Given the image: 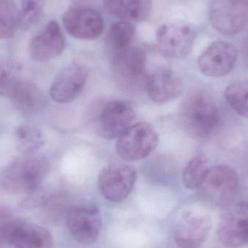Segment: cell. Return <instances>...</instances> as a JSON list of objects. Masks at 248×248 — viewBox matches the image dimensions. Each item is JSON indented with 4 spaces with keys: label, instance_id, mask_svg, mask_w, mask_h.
<instances>
[{
    "label": "cell",
    "instance_id": "obj_1",
    "mask_svg": "<svg viewBox=\"0 0 248 248\" xmlns=\"http://www.w3.org/2000/svg\"><path fill=\"white\" fill-rule=\"evenodd\" d=\"M179 121L184 131L196 140L209 137L218 125L219 112L214 100L201 92L189 94L179 109Z\"/></svg>",
    "mask_w": 248,
    "mask_h": 248
},
{
    "label": "cell",
    "instance_id": "obj_2",
    "mask_svg": "<svg viewBox=\"0 0 248 248\" xmlns=\"http://www.w3.org/2000/svg\"><path fill=\"white\" fill-rule=\"evenodd\" d=\"M49 170V163L45 157L28 155L12 162L0 173V186L9 193H31Z\"/></svg>",
    "mask_w": 248,
    "mask_h": 248
},
{
    "label": "cell",
    "instance_id": "obj_3",
    "mask_svg": "<svg viewBox=\"0 0 248 248\" xmlns=\"http://www.w3.org/2000/svg\"><path fill=\"white\" fill-rule=\"evenodd\" d=\"M112 74L116 85L124 91L137 93L145 88V52L131 46L112 55Z\"/></svg>",
    "mask_w": 248,
    "mask_h": 248
},
{
    "label": "cell",
    "instance_id": "obj_4",
    "mask_svg": "<svg viewBox=\"0 0 248 248\" xmlns=\"http://www.w3.org/2000/svg\"><path fill=\"white\" fill-rule=\"evenodd\" d=\"M158 144V135L147 123L131 125L116 142L118 155L125 161L135 162L148 157Z\"/></svg>",
    "mask_w": 248,
    "mask_h": 248
},
{
    "label": "cell",
    "instance_id": "obj_5",
    "mask_svg": "<svg viewBox=\"0 0 248 248\" xmlns=\"http://www.w3.org/2000/svg\"><path fill=\"white\" fill-rule=\"evenodd\" d=\"M239 187L238 175L228 166L210 168L201 189L202 196L212 205L226 207L231 204Z\"/></svg>",
    "mask_w": 248,
    "mask_h": 248
},
{
    "label": "cell",
    "instance_id": "obj_6",
    "mask_svg": "<svg viewBox=\"0 0 248 248\" xmlns=\"http://www.w3.org/2000/svg\"><path fill=\"white\" fill-rule=\"evenodd\" d=\"M209 19L213 27L221 34H237L248 23V0H212Z\"/></svg>",
    "mask_w": 248,
    "mask_h": 248
},
{
    "label": "cell",
    "instance_id": "obj_7",
    "mask_svg": "<svg viewBox=\"0 0 248 248\" xmlns=\"http://www.w3.org/2000/svg\"><path fill=\"white\" fill-rule=\"evenodd\" d=\"M134 119V109L129 103L124 100H111L102 106L94 120V130L101 138L114 140L131 126Z\"/></svg>",
    "mask_w": 248,
    "mask_h": 248
},
{
    "label": "cell",
    "instance_id": "obj_8",
    "mask_svg": "<svg viewBox=\"0 0 248 248\" xmlns=\"http://www.w3.org/2000/svg\"><path fill=\"white\" fill-rule=\"evenodd\" d=\"M218 240L225 247L240 248L248 244V204H230L220 217Z\"/></svg>",
    "mask_w": 248,
    "mask_h": 248
},
{
    "label": "cell",
    "instance_id": "obj_9",
    "mask_svg": "<svg viewBox=\"0 0 248 248\" xmlns=\"http://www.w3.org/2000/svg\"><path fill=\"white\" fill-rule=\"evenodd\" d=\"M136 179L137 173L134 168L126 164L115 163L102 170L99 176V189L107 201L122 202L134 189Z\"/></svg>",
    "mask_w": 248,
    "mask_h": 248
},
{
    "label": "cell",
    "instance_id": "obj_10",
    "mask_svg": "<svg viewBox=\"0 0 248 248\" xmlns=\"http://www.w3.org/2000/svg\"><path fill=\"white\" fill-rule=\"evenodd\" d=\"M195 36V32L186 23H166L157 32V49L166 58H184L192 51Z\"/></svg>",
    "mask_w": 248,
    "mask_h": 248
},
{
    "label": "cell",
    "instance_id": "obj_11",
    "mask_svg": "<svg viewBox=\"0 0 248 248\" xmlns=\"http://www.w3.org/2000/svg\"><path fill=\"white\" fill-rule=\"evenodd\" d=\"M67 225L76 241L84 246L93 244L100 236L102 218L94 205H74L67 213Z\"/></svg>",
    "mask_w": 248,
    "mask_h": 248
},
{
    "label": "cell",
    "instance_id": "obj_12",
    "mask_svg": "<svg viewBox=\"0 0 248 248\" xmlns=\"http://www.w3.org/2000/svg\"><path fill=\"white\" fill-rule=\"evenodd\" d=\"M212 227L209 214L188 210L181 216L174 232V241L179 248H200Z\"/></svg>",
    "mask_w": 248,
    "mask_h": 248
},
{
    "label": "cell",
    "instance_id": "obj_13",
    "mask_svg": "<svg viewBox=\"0 0 248 248\" xmlns=\"http://www.w3.org/2000/svg\"><path fill=\"white\" fill-rule=\"evenodd\" d=\"M237 59V49L232 44L217 41L201 54L198 58V68L206 77H224L232 71Z\"/></svg>",
    "mask_w": 248,
    "mask_h": 248
},
{
    "label": "cell",
    "instance_id": "obj_14",
    "mask_svg": "<svg viewBox=\"0 0 248 248\" xmlns=\"http://www.w3.org/2000/svg\"><path fill=\"white\" fill-rule=\"evenodd\" d=\"M64 27L68 33L81 40L97 39L104 29L102 16L97 10L88 7H74L62 16Z\"/></svg>",
    "mask_w": 248,
    "mask_h": 248
},
{
    "label": "cell",
    "instance_id": "obj_15",
    "mask_svg": "<svg viewBox=\"0 0 248 248\" xmlns=\"http://www.w3.org/2000/svg\"><path fill=\"white\" fill-rule=\"evenodd\" d=\"M88 75L87 68L81 64L73 63L63 68L51 85L54 101L66 104L75 100L84 90Z\"/></svg>",
    "mask_w": 248,
    "mask_h": 248
},
{
    "label": "cell",
    "instance_id": "obj_16",
    "mask_svg": "<svg viewBox=\"0 0 248 248\" xmlns=\"http://www.w3.org/2000/svg\"><path fill=\"white\" fill-rule=\"evenodd\" d=\"M65 47V40L59 24L55 20L49 22L45 30L33 38L29 45L32 59L46 62L60 56Z\"/></svg>",
    "mask_w": 248,
    "mask_h": 248
},
{
    "label": "cell",
    "instance_id": "obj_17",
    "mask_svg": "<svg viewBox=\"0 0 248 248\" xmlns=\"http://www.w3.org/2000/svg\"><path fill=\"white\" fill-rule=\"evenodd\" d=\"M146 90L155 103H167L182 94L183 83L180 77L169 68H159L147 77Z\"/></svg>",
    "mask_w": 248,
    "mask_h": 248
},
{
    "label": "cell",
    "instance_id": "obj_18",
    "mask_svg": "<svg viewBox=\"0 0 248 248\" xmlns=\"http://www.w3.org/2000/svg\"><path fill=\"white\" fill-rule=\"evenodd\" d=\"M53 241L46 229L16 220L9 238V246L15 248H52Z\"/></svg>",
    "mask_w": 248,
    "mask_h": 248
},
{
    "label": "cell",
    "instance_id": "obj_19",
    "mask_svg": "<svg viewBox=\"0 0 248 248\" xmlns=\"http://www.w3.org/2000/svg\"><path fill=\"white\" fill-rule=\"evenodd\" d=\"M109 13L124 21H144L151 13L152 0H104Z\"/></svg>",
    "mask_w": 248,
    "mask_h": 248
},
{
    "label": "cell",
    "instance_id": "obj_20",
    "mask_svg": "<svg viewBox=\"0 0 248 248\" xmlns=\"http://www.w3.org/2000/svg\"><path fill=\"white\" fill-rule=\"evenodd\" d=\"M13 104L17 110L26 114L39 112L45 105V97L41 90L33 83L22 81L13 96Z\"/></svg>",
    "mask_w": 248,
    "mask_h": 248
},
{
    "label": "cell",
    "instance_id": "obj_21",
    "mask_svg": "<svg viewBox=\"0 0 248 248\" xmlns=\"http://www.w3.org/2000/svg\"><path fill=\"white\" fill-rule=\"evenodd\" d=\"M15 136L16 148L26 155L36 153L45 144V137L42 131L31 125H19Z\"/></svg>",
    "mask_w": 248,
    "mask_h": 248
},
{
    "label": "cell",
    "instance_id": "obj_22",
    "mask_svg": "<svg viewBox=\"0 0 248 248\" xmlns=\"http://www.w3.org/2000/svg\"><path fill=\"white\" fill-rule=\"evenodd\" d=\"M135 36V28L128 21L113 23L107 36V45L112 55L131 46Z\"/></svg>",
    "mask_w": 248,
    "mask_h": 248
},
{
    "label": "cell",
    "instance_id": "obj_23",
    "mask_svg": "<svg viewBox=\"0 0 248 248\" xmlns=\"http://www.w3.org/2000/svg\"><path fill=\"white\" fill-rule=\"evenodd\" d=\"M210 167L206 157L197 155L189 160L185 167L182 176L184 185L187 189H197L203 183Z\"/></svg>",
    "mask_w": 248,
    "mask_h": 248
},
{
    "label": "cell",
    "instance_id": "obj_24",
    "mask_svg": "<svg viewBox=\"0 0 248 248\" xmlns=\"http://www.w3.org/2000/svg\"><path fill=\"white\" fill-rule=\"evenodd\" d=\"M224 97L227 104L237 114L248 118V80L230 84L226 89Z\"/></svg>",
    "mask_w": 248,
    "mask_h": 248
},
{
    "label": "cell",
    "instance_id": "obj_25",
    "mask_svg": "<svg viewBox=\"0 0 248 248\" xmlns=\"http://www.w3.org/2000/svg\"><path fill=\"white\" fill-rule=\"evenodd\" d=\"M18 17L14 0H0V39L14 36L18 27Z\"/></svg>",
    "mask_w": 248,
    "mask_h": 248
},
{
    "label": "cell",
    "instance_id": "obj_26",
    "mask_svg": "<svg viewBox=\"0 0 248 248\" xmlns=\"http://www.w3.org/2000/svg\"><path fill=\"white\" fill-rule=\"evenodd\" d=\"M22 81L17 65L0 62V96L13 98Z\"/></svg>",
    "mask_w": 248,
    "mask_h": 248
},
{
    "label": "cell",
    "instance_id": "obj_27",
    "mask_svg": "<svg viewBox=\"0 0 248 248\" xmlns=\"http://www.w3.org/2000/svg\"><path fill=\"white\" fill-rule=\"evenodd\" d=\"M44 8V0H23L19 13L18 27L22 31L30 30L42 18Z\"/></svg>",
    "mask_w": 248,
    "mask_h": 248
},
{
    "label": "cell",
    "instance_id": "obj_28",
    "mask_svg": "<svg viewBox=\"0 0 248 248\" xmlns=\"http://www.w3.org/2000/svg\"><path fill=\"white\" fill-rule=\"evenodd\" d=\"M13 218L11 211L5 205L0 204V226L5 224Z\"/></svg>",
    "mask_w": 248,
    "mask_h": 248
},
{
    "label": "cell",
    "instance_id": "obj_29",
    "mask_svg": "<svg viewBox=\"0 0 248 248\" xmlns=\"http://www.w3.org/2000/svg\"><path fill=\"white\" fill-rule=\"evenodd\" d=\"M242 54L245 62L248 67V37L245 39L242 45Z\"/></svg>",
    "mask_w": 248,
    "mask_h": 248
}]
</instances>
